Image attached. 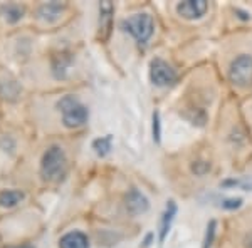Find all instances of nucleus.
<instances>
[{
    "label": "nucleus",
    "instance_id": "f257e3e1",
    "mask_svg": "<svg viewBox=\"0 0 252 248\" xmlns=\"http://www.w3.org/2000/svg\"><path fill=\"white\" fill-rule=\"evenodd\" d=\"M66 153L61 146H51L44 153L42 161H40V173L42 178L47 181H59L66 173Z\"/></svg>",
    "mask_w": 252,
    "mask_h": 248
},
{
    "label": "nucleus",
    "instance_id": "f03ea898",
    "mask_svg": "<svg viewBox=\"0 0 252 248\" xmlns=\"http://www.w3.org/2000/svg\"><path fill=\"white\" fill-rule=\"evenodd\" d=\"M121 29L133 35L140 44H146L153 35L155 22H153L152 15L143 12V14H135L131 17L121 20Z\"/></svg>",
    "mask_w": 252,
    "mask_h": 248
},
{
    "label": "nucleus",
    "instance_id": "7ed1b4c3",
    "mask_svg": "<svg viewBox=\"0 0 252 248\" xmlns=\"http://www.w3.org/2000/svg\"><path fill=\"white\" fill-rule=\"evenodd\" d=\"M58 108L63 114V123L66 128H79L88 121V109L76 99L74 96H64L58 103Z\"/></svg>",
    "mask_w": 252,
    "mask_h": 248
},
{
    "label": "nucleus",
    "instance_id": "20e7f679",
    "mask_svg": "<svg viewBox=\"0 0 252 248\" xmlns=\"http://www.w3.org/2000/svg\"><path fill=\"white\" fill-rule=\"evenodd\" d=\"M229 79L237 87L252 86V57L242 54L232 60L229 67Z\"/></svg>",
    "mask_w": 252,
    "mask_h": 248
},
{
    "label": "nucleus",
    "instance_id": "39448f33",
    "mask_svg": "<svg viewBox=\"0 0 252 248\" xmlns=\"http://www.w3.org/2000/svg\"><path fill=\"white\" fill-rule=\"evenodd\" d=\"M150 79L158 87H168L177 83V71L163 59H153L150 62Z\"/></svg>",
    "mask_w": 252,
    "mask_h": 248
},
{
    "label": "nucleus",
    "instance_id": "423d86ee",
    "mask_svg": "<svg viewBox=\"0 0 252 248\" xmlns=\"http://www.w3.org/2000/svg\"><path fill=\"white\" fill-rule=\"evenodd\" d=\"M209 3L205 0H185L177 5V12L187 20L200 19L202 15H205Z\"/></svg>",
    "mask_w": 252,
    "mask_h": 248
},
{
    "label": "nucleus",
    "instance_id": "0eeeda50",
    "mask_svg": "<svg viewBox=\"0 0 252 248\" xmlns=\"http://www.w3.org/2000/svg\"><path fill=\"white\" fill-rule=\"evenodd\" d=\"M150 208V201L148 198L141 193L140 190L131 188L126 194V210L131 215H141L145 211H148Z\"/></svg>",
    "mask_w": 252,
    "mask_h": 248
},
{
    "label": "nucleus",
    "instance_id": "6e6552de",
    "mask_svg": "<svg viewBox=\"0 0 252 248\" xmlns=\"http://www.w3.org/2000/svg\"><path fill=\"white\" fill-rule=\"evenodd\" d=\"M177 203H175L173 200H170L168 203H166L165 206V211L163 215H161V220H160V226H158V242H160V245H163L166 235H168L170 228H172V223L175 220V215H177Z\"/></svg>",
    "mask_w": 252,
    "mask_h": 248
},
{
    "label": "nucleus",
    "instance_id": "1a4fd4ad",
    "mask_svg": "<svg viewBox=\"0 0 252 248\" xmlns=\"http://www.w3.org/2000/svg\"><path fill=\"white\" fill-rule=\"evenodd\" d=\"M59 248H89V240L83 231H69L61 237Z\"/></svg>",
    "mask_w": 252,
    "mask_h": 248
},
{
    "label": "nucleus",
    "instance_id": "9d476101",
    "mask_svg": "<svg viewBox=\"0 0 252 248\" xmlns=\"http://www.w3.org/2000/svg\"><path fill=\"white\" fill-rule=\"evenodd\" d=\"M24 200V193L19 190H5L0 193V206L3 208H12V206L19 205Z\"/></svg>",
    "mask_w": 252,
    "mask_h": 248
},
{
    "label": "nucleus",
    "instance_id": "9b49d317",
    "mask_svg": "<svg viewBox=\"0 0 252 248\" xmlns=\"http://www.w3.org/2000/svg\"><path fill=\"white\" fill-rule=\"evenodd\" d=\"M99 29L103 32H106V37H108V32L109 27H111V14H113V5L111 2H101L99 5Z\"/></svg>",
    "mask_w": 252,
    "mask_h": 248
},
{
    "label": "nucleus",
    "instance_id": "f8f14e48",
    "mask_svg": "<svg viewBox=\"0 0 252 248\" xmlns=\"http://www.w3.org/2000/svg\"><path fill=\"white\" fill-rule=\"evenodd\" d=\"M61 10H63V5H59V3H56V2H52V3H44V5L39 9L37 14H39L40 19L52 22V20L59 19Z\"/></svg>",
    "mask_w": 252,
    "mask_h": 248
},
{
    "label": "nucleus",
    "instance_id": "ddd939ff",
    "mask_svg": "<svg viewBox=\"0 0 252 248\" xmlns=\"http://www.w3.org/2000/svg\"><path fill=\"white\" fill-rule=\"evenodd\" d=\"M2 14L10 24H15L17 20L24 17V9L17 3H7V5L2 7Z\"/></svg>",
    "mask_w": 252,
    "mask_h": 248
},
{
    "label": "nucleus",
    "instance_id": "4468645a",
    "mask_svg": "<svg viewBox=\"0 0 252 248\" xmlns=\"http://www.w3.org/2000/svg\"><path fill=\"white\" fill-rule=\"evenodd\" d=\"M111 143H113V138L109 136H103V138H97V139L93 141V149L96 151L97 156L104 158L106 154L111 151Z\"/></svg>",
    "mask_w": 252,
    "mask_h": 248
},
{
    "label": "nucleus",
    "instance_id": "2eb2a0df",
    "mask_svg": "<svg viewBox=\"0 0 252 248\" xmlns=\"http://www.w3.org/2000/svg\"><path fill=\"white\" fill-rule=\"evenodd\" d=\"M215 233H217V221H215V220H210L209 225H207V230H205V237H204V243H202V248H212L214 240H215Z\"/></svg>",
    "mask_w": 252,
    "mask_h": 248
},
{
    "label": "nucleus",
    "instance_id": "dca6fc26",
    "mask_svg": "<svg viewBox=\"0 0 252 248\" xmlns=\"http://www.w3.org/2000/svg\"><path fill=\"white\" fill-rule=\"evenodd\" d=\"M152 131H153V141L157 144H160L161 141V121H160V112L155 111L152 117Z\"/></svg>",
    "mask_w": 252,
    "mask_h": 248
},
{
    "label": "nucleus",
    "instance_id": "f3484780",
    "mask_svg": "<svg viewBox=\"0 0 252 248\" xmlns=\"http://www.w3.org/2000/svg\"><path fill=\"white\" fill-rule=\"evenodd\" d=\"M222 186H239L242 190H252V181H249L247 178H244V180H227L222 183Z\"/></svg>",
    "mask_w": 252,
    "mask_h": 248
},
{
    "label": "nucleus",
    "instance_id": "a211bd4d",
    "mask_svg": "<svg viewBox=\"0 0 252 248\" xmlns=\"http://www.w3.org/2000/svg\"><path fill=\"white\" fill-rule=\"evenodd\" d=\"M220 206L223 210H237L242 206V198H227L222 201Z\"/></svg>",
    "mask_w": 252,
    "mask_h": 248
}]
</instances>
